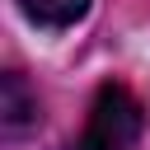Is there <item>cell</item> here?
Segmentation results:
<instances>
[{
  "label": "cell",
  "instance_id": "3957f363",
  "mask_svg": "<svg viewBox=\"0 0 150 150\" xmlns=\"http://www.w3.org/2000/svg\"><path fill=\"white\" fill-rule=\"evenodd\" d=\"M19 9L42 28H70V23L84 19L89 0H19Z\"/></svg>",
  "mask_w": 150,
  "mask_h": 150
},
{
  "label": "cell",
  "instance_id": "6da1fadb",
  "mask_svg": "<svg viewBox=\"0 0 150 150\" xmlns=\"http://www.w3.org/2000/svg\"><path fill=\"white\" fill-rule=\"evenodd\" d=\"M141 127H145L141 98L127 84H103L89 103V117H84V131H80L75 150H136Z\"/></svg>",
  "mask_w": 150,
  "mask_h": 150
},
{
  "label": "cell",
  "instance_id": "7a4b0ae2",
  "mask_svg": "<svg viewBox=\"0 0 150 150\" xmlns=\"http://www.w3.org/2000/svg\"><path fill=\"white\" fill-rule=\"evenodd\" d=\"M0 112H5V131L19 136L23 127L38 122V98L28 94L23 75H5V89H0Z\"/></svg>",
  "mask_w": 150,
  "mask_h": 150
}]
</instances>
